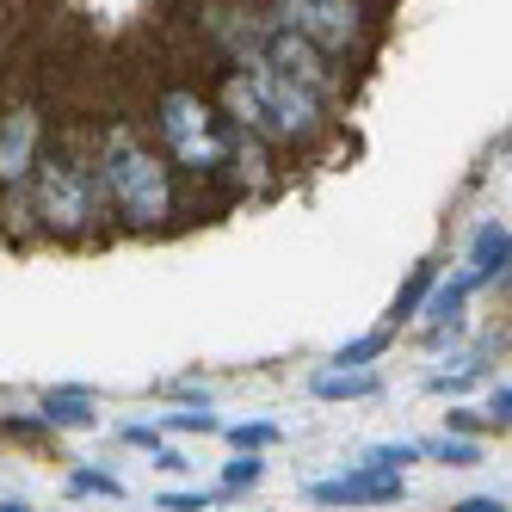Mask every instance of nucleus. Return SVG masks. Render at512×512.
<instances>
[{
	"instance_id": "39448f33",
	"label": "nucleus",
	"mask_w": 512,
	"mask_h": 512,
	"mask_svg": "<svg viewBox=\"0 0 512 512\" xmlns=\"http://www.w3.org/2000/svg\"><path fill=\"white\" fill-rule=\"evenodd\" d=\"M253 7L334 62H352L364 50V7L358 0H253Z\"/></svg>"
},
{
	"instance_id": "4468645a",
	"label": "nucleus",
	"mask_w": 512,
	"mask_h": 512,
	"mask_svg": "<svg viewBox=\"0 0 512 512\" xmlns=\"http://www.w3.org/2000/svg\"><path fill=\"white\" fill-rule=\"evenodd\" d=\"M389 352V327H377V334H358L346 346H334V358H327V371H371V364Z\"/></svg>"
},
{
	"instance_id": "6ab92c4d",
	"label": "nucleus",
	"mask_w": 512,
	"mask_h": 512,
	"mask_svg": "<svg viewBox=\"0 0 512 512\" xmlns=\"http://www.w3.org/2000/svg\"><path fill=\"white\" fill-rule=\"evenodd\" d=\"M68 494H105V500H118L124 482L112 469H68Z\"/></svg>"
},
{
	"instance_id": "b1692460",
	"label": "nucleus",
	"mask_w": 512,
	"mask_h": 512,
	"mask_svg": "<svg viewBox=\"0 0 512 512\" xmlns=\"http://www.w3.org/2000/svg\"><path fill=\"white\" fill-rule=\"evenodd\" d=\"M124 445H142V451H161V426H124Z\"/></svg>"
},
{
	"instance_id": "5701e85b",
	"label": "nucleus",
	"mask_w": 512,
	"mask_h": 512,
	"mask_svg": "<svg viewBox=\"0 0 512 512\" xmlns=\"http://www.w3.org/2000/svg\"><path fill=\"white\" fill-rule=\"evenodd\" d=\"M482 426H488L482 408H451V414H445V432H451V438H475Z\"/></svg>"
},
{
	"instance_id": "7ed1b4c3",
	"label": "nucleus",
	"mask_w": 512,
	"mask_h": 512,
	"mask_svg": "<svg viewBox=\"0 0 512 512\" xmlns=\"http://www.w3.org/2000/svg\"><path fill=\"white\" fill-rule=\"evenodd\" d=\"M155 136H161V161L173 173L210 179L229 161V124L216 118V105L192 87H167L155 99Z\"/></svg>"
},
{
	"instance_id": "ddd939ff",
	"label": "nucleus",
	"mask_w": 512,
	"mask_h": 512,
	"mask_svg": "<svg viewBox=\"0 0 512 512\" xmlns=\"http://www.w3.org/2000/svg\"><path fill=\"white\" fill-rule=\"evenodd\" d=\"M438 278H445V272H438V260H420V266L408 272V284L395 290V303H389V321H414V315H420V303H426V290H432Z\"/></svg>"
},
{
	"instance_id": "f03ea898",
	"label": "nucleus",
	"mask_w": 512,
	"mask_h": 512,
	"mask_svg": "<svg viewBox=\"0 0 512 512\" xmlns=\"http://www.w3.org/2000/svg\"><path fill=\"white\" fill-rule=\"evenodd\" d=\"M31 204H38V223L56 241H81L105 223V198H99V179H93V155L62 142V149H44L38 167H31Z\"/></svg>"
},
{
	"instance_id": "9d476101",
	"label": "nucleus",
	"mask_w": 512,
	"mask_h": 512,
	"mask_svg": "<svg viewBox=\"0 0 512 512\" xmlns=\"http://www.w3.org/2000/svg\"><path fill=\"white\" fill-rule=\"evenodd\" d=\"M38 420L50 432H87V426H99V401H93V389H50Z\"/></svg>"
},
{
	"instance_id": "412c9836",
	"label": "nucleus",
	"mask_w": 512,
	"mask_h": 512,
	"mask_svg": "<svg viewBox=\"0 0 512 512\" xmlns=\"http://www.w3.org/2000/svg\"><path fill=\"white\" fill-rule=\"evenodd\" d=\"M469 383H475V364H457V371H432V377H426L432 395H463Z\"/></svg>"
},
{
	"instance_id": "bb28decb",
	"label": "nucleus",
	"mask_w": 512,
	"mask_h": 512,
	"mask_svg": "<svg viewBox=\"0 0 512 512\" xmlns=\"http://www.w3.org/2000/svg\"><path fill=\"white\" fill-rule=\"evenodd\" d=\"M0 512H31V506L25 500H0Z\"/></svg>"
},
{
	"instance_id": "1a4fd4ad",
	"label": "nucleus",
	"mask_w": 512,
	"mask_h": 512,
	"mask_svg": "<svg viewBox=\"0 0 512 512\" xmlns=\"http://www.w3.org/2000/svg\"><path fill=\"white\" fill-rule=\"evenodd\" d=\"M506 253H512V241H506V223H500V216H488V223L475 229L469 260H463V278H469V290H488V284H500V278H506Z\"/></svg>"
},
{
	"instance_id": "4be33fe9",
	"label": "nucleus",
	"mask_w": 512,
	"mask_h": 512,
	"mask_svg": "<svg viewBox=\"0 0 512 512\" xmlns=\"http://www.w3.org/2000/svg\"><path fill=\"white\" fill-rule=\"evenodd\" d=\"M482 420L506 432V420H512V389H506V383H494V389H488V408H482Z\"/></svg>"
},
{
	"instance_id": "9b49d317",
	"label": "nucleus",
	"mask_w": 512,
	"mask_h": 512,
	"mask_svg": "<svg viewBox=\"0 0 512 512\" xmlns=\"http://www.w3.org/2000/svg\"><path fill=\"white\" fill-rule=\"evenodd\" d=\"M377 389H383L377 371H315L309 377L315 401H364V395H377Z\"/></svg>"
},
{
	"instance_id": "dca6fc26",
	"label": "nucleus",
	"mask_w": 512,
	"mask_h": 512,
	"mask_svg": "<svg viewBox=\"0 0 512 512\" xmlns=\"http://www.w3.org/2000/svg\"><path fill=\"white\" fill-rule=\"evenodd\" d=\"M155 426L161 432H223V420L210 414V401H192V408H179V414H161Z\"/></svg>"
},
{
	"instance_id": "423d86ee",
	"label": "nucleus",
	"mask_w": 512,
	"mask_h": 512,
	"mask_svg": "<svg viewBox=\"0 0 512 512\" xmlns=\"http://www.w3.org/2000/svg\"><path fill=\"white\" fill-rule=\"evenodd\" d=\"M260 56H266L272 68H284V75L297 81V87H309L321 105H340V99H346V87H352V81H346V62L321 56L315 44H303L297 31H284V25H272V31H266V50H260Z\"/></svg>"
},
{
	"instance_id": "20e7f679",
	"label": "nucleus",
	"mask_w": 512,
	"mask_h": 512,
	"mask_svg": "<svg viewBox=\"0 0 512 512\" xmlns=\"http://www.w3.org/2000/svg\"><path fill=\"white\" fill-rule=\"evenodd\" d=\"M235 68L247 75L253 99H260L266 136H272V142H284V149H303V142H315V136L327 130V105H321L309 87L290 81L284 68H272L266 56H247V62H235Z\"/></svg>"
},
{
	"instance_id": "a878e982",
	"label": "nucleus",
	"mask_w": 512,
	"mask_h": 512,
	"mask_svg": "<svg viewBox=\"0 0 512 512\" xmlns=\"http://www.w3.org/2000/svg\"><path fill=\"white\" fill-rule=\"evenodd\" d=\"M155 469H167V475H179V469H186V457H179L173 445H161V451H155Z\"/></svg>"
},
{
	"instance_id": "a211bd4d",
	"label": "nucleus",
	"mask_w": 512,
	"mask_h": 512,
	"mask_svg": "<svg viewBox=\"0 0 512 512\" xmlns=\"http://www.w3.org/2000/svg\"><path fill=\"white\" fill-rule=\"evenodd\" d=\"M426 457H438V463H451V469H469V463H482V445H475V438H438V445H420Z\"/></svg>"
},
{
	"instance_id": "f257e3e1",
	"label": "nucleus",
	"mask_w": 512,
	"mask_h": 512,
	"mask_svg": "<svg viewBox=\"0 0 512 512\" xmlns=\"http://www.w3.org/2000/svg\"><path fill=\"white\" fill-rule=\"evenodd\" d=\"M93 179H99V198L105 210L118 216L124 229H161L173 223V167L161 161L155 142H142L136 130L112 124L93 149Z\"/></svg>"
},
{
	"instance_id": "0eeeda50",
	"label": "nucleus",
	"mask_w": 512,
	"mask_h": 512,
	"mask_svg": "<svg viewBox=\"0 0 512 512\" xmlns=\"http://www.w3.org/2000/svg\"><path fill=\"white\" fill-rule=\"evenodd\" d=\"M38 155H44V105L19 99V105H7V118H0V192L25 186Z\"/></svg>"
},
{
	"instance_id": "393cba45",
	"label": "nucleus",
	"mask_w": 512,
	"mask_h": 512,
	"mask_svg": "<svg viewBox=\"0 0 512 512\" xmlns=\"http://www.w3.org/2000/svg\"><path fill=\"white\" fill-rule=\"evenodd\" d=\"M451 512H506V500H500V494H469V500H457Z\"/></svg>"
},
{
	"instance_id": "2eb2a0df",
	"label": "nucleus",
	"mask_w": 512,
	"mask_h": 512,
	"mask_svg": "<svg viewBox=\"0 0 512 512\" xmlns=\"http://www.w3.org/2000/svg\"><path fill=\"white\" fill-rule=\"evenodd\" d=\"M266 482V457L260 451H235L223 463V494H241V488H260Z\"/></svg>"
},
{
	"instance_id": "f3484780",
	"label": "nucleus",
	"mask_w": 512,
	"mask_h": 512,
	"mask_svg": "<svg viewBox=\"0 0 512 512\" xmlns=\"http://www.w3.org/2000/svg\"><path fill=\"white\" fill-rule=\"evenodd\" d=\"M223 438L235 451H266L278 445V420H241V426H223Z\"/></svg>"
},
{
	"instance_id": "aec40b11",
	"label": "nucleus",
	"mask_w": 512,
	"mask_h": 512,
	"mask_svg": "<svg viewBox=\"0 0 512 512\" xmlns=\"http://www.w3.org/2000/svg\"><path fill=\"white\" fill-rule=\"evenodd\" d=\"M216 500H229V494H223V488H216V494H198V488H173V494H161L155 506H161V512H210Z\"/></svg>"
},
{
	"instance_id": "6e6552de",
	"label": "nucleus",
	"mask_w": 512,
	"mask_h": 512,
	"mask_svg": "<svg viewBox=\"0 0 512 512\" xmlns=\"http://www.w3.org/2000/svg\"><path fill=\"white\" fill-rule=\"evenodd\" d=\"M469 297H475V290H469V278L463 272H451V278H438L432 290H426V303H420V340L426 346H445L451 334H463V309H469Z\"/></svg>"
},
{
	"instance_id": "f8f14e48",
	"label": "nucleus",
	"mask_w": 512,
	"mask_h": 512,
	"mask_svg": "<svg viewBox=\"0 0 512 512\" xmlns=\"http://www.w3.org/2000/svg\"><path fill=\"white\" fill-rule=\"evenodd\" d=\"M358 463L371 469V475H408L414 463H426V451L414 445V438H389V445H371Z\"/></svg>"
}]
</instances>
